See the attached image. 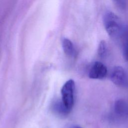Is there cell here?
<instances>
[{
  "mask_svg": "<svg viewBox=\"0 0 128 128\" xmlns=\"http://www.w3.org/2000/svg\"><path fill=\"white\" fill-rule=\"evenodd\" d=\"M103 23L109 36L113 40L119 41L124 26L118 16L112 12H108L104 16Z\"/></svg>",
  "mask_w": 128,
  "mask_h": 128,
  "instance_id": "obj_1",
  "label": "cell"
},
{
  "mask_svg": "<svg viewBox=\"0 0 128 128\" xmlns=\"http://www.w3.org/2000/svg\"><path fill=\"white\" fill-rule=\"evenodd\" d=\"M74 82L72 80H69L64 83L61 90L62 100L70 112L74 106Z\"/></svg>",
  "mask_w": 128,
  "mask_h": 128,
  "instance_id": "obj_2",
  "label": "cell"
},
{
  "mask_svg": "<svg viewBox=\"0 0 128 128\" xmlns=\"http://www.w3.org/2000/svg\"><path fill=\"white\" fill-rule=\"evenodd\" d=\"M111 81L116 85L124 86L126 85L128 77L124 70L120 66H114L110 73Z\"/></svg>",
  "mask_w": 128,
  "mask_h": 128,
  "instance_id": "obj_3",
  "label": "cell"
},
{
  "mask_svg": "<svg viewBox=\"0 0 128 128\" xmlns=\"http://www.w3.org/2000/svg\"><path fill=\"white\" fill-rule=\"evenodd\" d=\"M107 74V68L102 62H94L90 68L88 76L90 78L100 80L104 78Z\"/></svg>",
  "mask_w": 128,
  "mask_h": 128,
  "instance_id": "obj_4",
  "label": "cell"
},
{
  "mask_svg": "<svg viewBox=\"0 0 128 128\" xmlns=\"http://www.w3.org/2000/svg\"><path fill=\"white\" fill-rule=\"evenodd\" d=\"M121 44L122 56L124 59L128 61V26H124L119 40Z\"/></svg>",
  "mask_w": 128,
  "mask_h": 128,
  "instance_id": "obj_5",
  "label": "cell"
},
{
  "mask_svg": "<svg viewBox=\"0 0 128 128\" xmlns=\"http://www.w3.org/2000/svg\"><path fill=\"white\" fill-rule=\"evenodd\" d=\"M52 110L56 114L64 116L68 115L70 112L65 107L62 100H56L52 104Z\"/></svg>",
  "mask_w": 128,
  "mask_h": 128,
  "instance_id": "obj_6",
  "label": "cell"
},
{
  "mask_svg": "<svg viewBox=\"0 0 128 128\" xmlns=\"http://www.w3.org/2000/svg\"><path fill=\"white\" fill-rule=\"evenodd\" d=\"M115 113L120 116H128V104L123 100H118L114 104Z\"/></svg>",
  "mask_w": 128,
  "mask_h": 128,
  "instance_id": "obj_7",
  "label": "cell"
},
{
  "mask_svg": "<svg viewBox=\"0 0 128 128\" xmlns=\"http://www.w3.org/2000/svg\"><path fill=\"white\" fill-rule=\"evenodd\" d=\"M62 46L64 53L69 56H75L76 51L72 42L68 38H64L62 41Z\"/></svg>",
  "mask_w": 128,
  "mask_h": 128,
  "instance_id": "obj_8",
  "label": "cell"
},
{
  "mask_svg": "<svg viewBox=\"0 0 128 128\" xmlns=\"http://www.w3.org/2000/svg\"><path fill=\"white\" fill-rule=\"evenodd\" d=\"M107 53V44L105 40H101L98 46V54L100 58L104 57Z\"/></svg>",
  "mask_w": 128,
  "mask_h": 128,
  "instance_id": "obj_9",
  "label": "cell"
},
{
  "mask_svg": "<svg viewBox=\"0 0 128 128\" xmlns=\"http://www.w3.org/2000/svg\"><path fill=\"white\" fill-rule=\"evenodd\" d=\"M116 6L120 10H124L126 8V0H113Z\"/></svg>",
  "mask_w": 128,
  "mask_h": 128,
  "instance_id": "obj_10",
  "label": "cell"
},
{
  "mask_svg": "<svg viewBox=\"0 0 128 128\" xmlns=\"http://www.w3.org/2000/svg\"><path fill=\"white\" fill-rule=\"evenodd\" d=\"M70 128H82L81 126H78V125H74V126H72L70 127Z\"/></svg>",
  "mask_w": 128,
  "mask_h": 128,
  "instance_id": "obj_11",
  "label": "cell"
}]
</instances>
